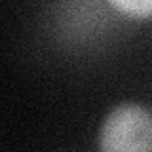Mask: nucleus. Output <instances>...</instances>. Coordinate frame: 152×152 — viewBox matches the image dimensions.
Wrapping results in <instances>:
<instances>
[{"label":"nucleus","mask_w":152,"mask_h":152,"mask_svg":"<svg viewBox=\"0 0 152 152\" xmlns=\"http://www.w3.org/2000/svg\"><path fill=\"white\" fill-rule=\"evenodd\" d=\"M108 4L133 19L152 17V0H108Z\"/></svg>","instance_id":"nucleus-2"},{"label":"nucleus","mask_w":152,"mask_h":152,"mask_svg":"<svg viewBox=\"0 0 152 152\" xmlns=\"http://www.w3.org/2000/svg\"><path fill=\"white\" fill-rule=\"evenodd\" d=\"M99 148L107 152L152 150V114L135 103L118 104L101 124Z\"/></svg>","instance_id":"nucleus-1"}]
</instances>
